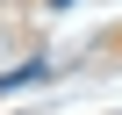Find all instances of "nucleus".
Listing matches in <instances>:
<instances>
[{
    "instance_id": "obj_1",
    "label": "nucleus",
    "mask_w": 122,
    "mask_h": 115,
    "mask_svg": "<svg viewBox=\"0 0 122 115\" xmlns=\"http://www.w3.org/2000/svg\"><path fill=\"white\" fill-rule=\"evenodd\" d=\"M50 65H43V58H29V65H15V72H0V94H15V86H29V79H43Z\"/></svg>"
}]
</instances>
